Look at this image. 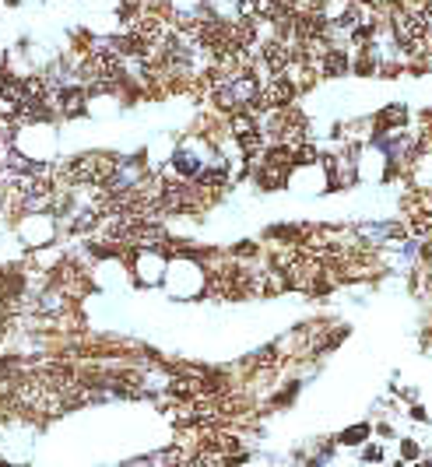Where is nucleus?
<instances>
[{
    "label": "nucleus",
    "mask_w": 432,
    "mask_h": 467,
    "mask_svg": "<svg viewBox=\"0 0 432 467\" xmlns=\"http://www.w3.org/2000/svg\"><path fill=\"white\" fill-rule=\"evenodd\" d=\"M64 180L67 183H95V187H109L116 180V162L109 155H85V158H74L67 169H64Z\"/></svg>",
    "instance_id": "1"
},
{
    "label": "nucleus",
    "mask_w": 432,
    "mask_h": 467,
    "mask_svg": "<svg viewBox=\"0 0 432 467\" xmlns=\"http://www.w3.org/2000/svg\"><path fill=\"white\" fill-rule=\"evenodd\" d=\"M348 71H351V53H344L337 46H330L324 53V60L317 64V74H324V78H344Z\"/></svg>",
    "instance_id": "2"
},
{
    "label": "nucleus",
    "mask_w": 432,
    "mask_h": 467,
    "mask_svg": "<svg viewBox=\"0 0 432 467\" xmlns=\"http://www.w3.org/2000/svg\"><path fill=\"white\" fill-rule=\"evenodd\" d=\"M401 123H408V113H404V105H387V113H380V134L387 130V127H401Z\"/></svg>",
    "instance_id": "3"
},
{
    "label": "nucleus",
    "mask_w": 432,
    "mask_h": 467,
    "mask_svg": "<svg viewBox=\"0 0 432 467\" xmlns=\"http://www.w3.org/2000/svg\"><path fill=\"white\" fill-rule=\"evenodd\" d=\"M176 169H180L183 176H194V180L204 173V166H201L197 155H190V151H180V155H176Z\"/></svg>",
    "instance_id": "4"
},
{
    "label": "nucleus",
    "mask_w": 432,
    "mask_h": 467,
    "mask_svg": "<svg viewBox=\"0 0 432 467\" xmlns=\"http://www.w3.org/2000/svg\"><path fill=\"white\" fill-rule=\"evenodd\" d=\"M225 180H228V169H225V166H211V169H204V173L197 176L201 187H225Z\"/></svg>",
    "instance_id": "5"
},
{
    "label": "nucleus",
    "mask_w": 432,
    "mask_h": 467,
    "mask_svg": "<svg viewBox=\"0 0 432 467\" xmlns=\"http://www.w3.org/2000/svg\"><path fill=\"white\" fill-rule=\"evenodd\" d=\"M60 105H64L67 116H78V113H85V95L78 92V88L74 92H64L60 95Z\"/></svg>",
    "instance_id": "6"
},
{
    "label": "nucleus",
    "mask_w": 432,
    "mask_h": 467,
    "mask_svg": "<svg viewBox=\"0 0 432 467\" xmlns=\"http://www.w3.org/2000/svg\"><path fill=\"white\" fill-rule=\"evenodd\" d=\"M257 183H260L264 190L285 187V173H281V169H271V166H264V169H260V176H257Z\"/></svg>",
    "instance_id": "7"
},
{
    "label": "nucleus",
    "mask_w": 432,
    "mask_h": 467,
    "mask_svg": "<svg viewBox=\"0 0 432 467\" xmlns=\"http://www.w3.org/2000/svg\"><path fill=\"white\" fill-rule=\"evenodd\" d=\"M317 158H320V151H317L313 144H306V141L296 144V166H313Z\"/></svg>",
    "instance_id": "8"
},
{
    "label": "nucleus",
    "mask_w": 432,
    "mask_h": 467,
    "mask_svg": "<svg viewBox=\"0 0 432 467\" xmlns=\"http://www.w3.org/2000/svg\"><path fill=\"white\" fill-rule=\"evenodd\" d=\"M366 432H369V429H366V425H358V429H351V432H344V443H358V439H362Z\"/></svg>",
    "instance_id": "9"
}]
</instances>
